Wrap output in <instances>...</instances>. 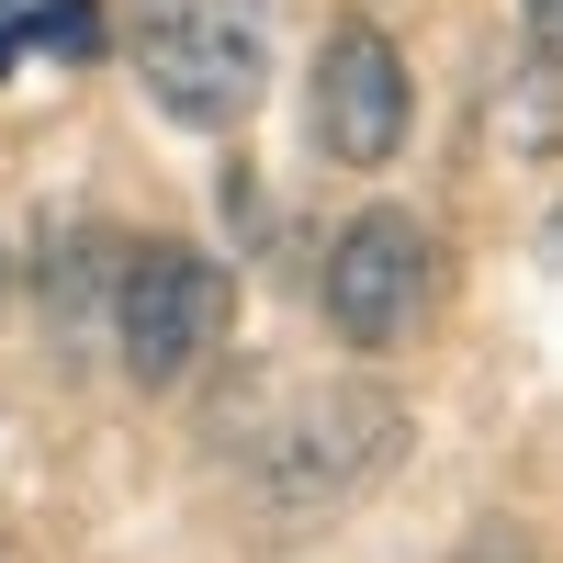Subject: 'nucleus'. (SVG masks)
<instances>
[{"instance_id": "5", "label": "nucleus", "mask_w": 563, "mask_h": 563, "mask_svg": "<svg viewBox=\"0 0 563 563\" xmlns=\"http://www.w3.org/2000/svg\"><path fill=\"white\" fill-rule=\"evenodd\" d=\"M417 124V90H406V57L384 23H339L316 45V147L339 169H384Z\"/></svg>"}, {"instance_id": "7", "label": "nucleus", "mask_w": 563, "mask_h": 563, "mask_svg": "<svg viewBox=\"0 0 563 563\" xmlns=\"http://www.w3.org/2000/svg\"><path fill=\"white\" fill-rule=\"evenodd\" d=\"M519 45H530V79L563 90V0H519Z\"/></svg>"}, {"instance_id": "3", "label": "nucleus", "mask_w": 563, "mask_h": 563, "mask_svg": "<svg viewBox=\"0 0 563 563\" xmlns=\"http://www.w3.org/2000/svg\"><path fill=\"white\" fill-rule=\"evenodd\" d=\"M395 440H406V417H395L384 395L327 384V395L294 406V429L260 451V496L282 507V519H305V507H339L350 485H372V474L395 462Z\"/></svg>"}, {"instance_id": "2", "label": "nucleus", "mask_w": 563, "mask_h": 563, "mask_svg": "<svg viewBox=\"0 0 563 563\" xmlns=\"http://www.w3.org/2000/svg\"><path fill=\"white\" fill-rule=\"evenodd\" d=\"M225 271L203 249H180V238H147V249H124V282H113V350L135 384H180L214 339H225Z\"/></svg>"}, {"instance_id": "6", "label": "nucleus", "mask_w": 563, "mask_h": 563, "mask_svg": "<svg viewBox=\"0 0 563 563\" xmlns=\"http://www.w3.org/2000/svg\"><path fill=\"white\" fill-rule=\"evenodd\" d=\"M102 45V0H0V68L12 57H90Z\"/></svg>"}, {"instance_id": "1", "label": "nucleus", "mask_w": 563, "mask_h": 563, "mask_svg": "<svg viewBox=\"0 0 563 563\" xmlns=\"http://www.w3.org/2000/svg\"><path fill=\"white\" fill-rule=\"evenodd\" d=\"M124 57L147 79V102L169 124H192V135L249 124L260 90H271L249 0H124Z\"/></svg>"}, {"instance_id": "8", "label": "nucleus", "mask_w": 563, "mask_h": 563, "mask_svg": "<svg viewBox=\"0 0 563 563\" xmlns=\"http://www.w3.org/2000/svg\"><path fill=\"white\" fill-rule=\"evenodd\" d=\"M0 282H12V249H0Z\"/></svg>"}, {"instance_id": "4", "label": "nucleus", "mask_w": 563, "mask_h": 563, "mask_svg": "<svg viewBox=\"0 0 563 563\" xmlns=\"http://www.w3.org/2000/svg\"><path fill=\"white\" fill-rule=\"evenodd\" d=\"M316 305H327V327H339L350 350H395L406 327H417V305H429V225L395 214V203L350 214L339 238H327Z\"/></svg>"}]
</instances>
